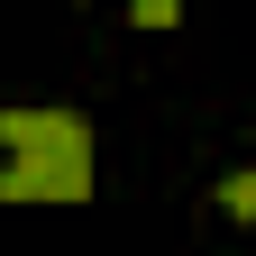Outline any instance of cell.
Here are the masks:
<instances>
[{
	"label": "cell",
	"instance_id": "cell-2",
	"mask_svg": "<svg viewBox=\"0 0 256 256\" xmlns=\"http://www.w3.org/2000/svg\"><path fill=\"white\" fill-rule=\"evenodd\" d=\"M220 210L238 220V229H256V165H238V174H220V192H210Z\"/></svg>",
	"mask_w": 256,
	"mask_h": 256
},
{
	"label": "cell",
	"instance_id": "cell-3",
	"mask_svg": "<svg viewBox=\"0 0 256 256\" xmlns=\"http://www.w3.org/2000/svg\"><path fill=\"white\" fill-rule=\"evenodd\" d=\"M183 0H128V28H174Z\"/></svg>",
	"mask_w": 256,
	"mask_h": 256
},
{
	"label": "cell",
	"instance_id": "cell-1",
	"mask_svg": "<svg viewBox=\"0 0 256 256\" xmlns=\"http://www.w3.org/2000/svg\"><path fill=\"white\" fill-rule=\"evenodd\" d=\"M0 202L18 210H74L92 202V119L82 110H0Z\"/></svg>",
	"mask_w": 256,
	"mask_h": 256
}]
</instances>
